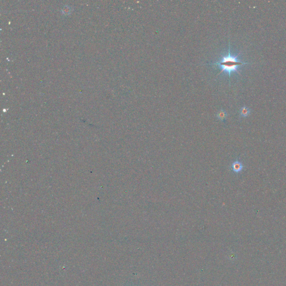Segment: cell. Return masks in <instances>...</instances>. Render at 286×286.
I'll return each mask as SVG.
<instances>
[{"instance_id":"obj_1","label":"cell","mask_w":286,"mask_h":286,"mask_svg":"<svg viewBox=\"0 0 286 286\" xmlns=\"http://www.w3.org/2000/svg\"><path fill=\"white\" fill-rule=\"evenodd\" d=\"M247 64L248 63L240 61L237 56L231 55L230 50H229L228 55H225L218 62L212 63L211 65H218L221 69L220 73L225 72L228 73L229 77H230L231 73L237 71L240 66Z\"/></svg>"},{"instance_id":"obj_2","label":"cell","mask_w":286,"mask_h":286,"mask_svg":"<svg viewBox=\"0 0 286 286\" xmlns=\"http://www.w3.org/2000/svg\"><path fill=\"white\" fill-rule=\"evenodd\" d=\"M243 168H244V166L243 163L237 160L234 161L231 164L232 170L236 173H239L241 172L243 169Z\"/></svg>"},{"instance_id":"obj_3","label":"cell","mask_w":286,"mask_h":286,"mask_svg":"<svg viewBox=\"0 0 286 286\" xmlns=\"http://www.w3.org/2000/svg\"><path fill=\"white\" fill-rule=\"evenodd\" d=\"M227 116H228V114H227L226 111L222 110V109L218 111V113L216 114L217 118L218 120L222 121H224L226 120Z\"/></svg>"},{"instance_id":"obj_4","label":"cell","mask_w":286,"mask_h":286,"mask_svg":"<svg viewBox=\"0 0 286 286\" xmlns=\"http://www.w3.org/2000/svg\"><path fill=\"white\" fill-rule=\"evenodd\" d=\"M239 113L241 117H247L250 114V110L248 107L244 106L241 108Z\"/></svg>"}]
</instances>
